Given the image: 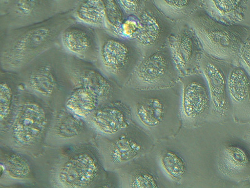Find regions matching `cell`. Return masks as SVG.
Wrapping results in <instances>:
<instances>
[{"mask_svg":"<svg viewBox=\"0 0 250 188\" xmlns=\"http://www.w3.org/2000/svg\"><path fill=\"white\" fill-rule=\"evenodd\" d=\"M0 188H39L33 157L0 144Z\"/></svg>","mask_w":250,"mask_h":188,"instance_id":"obj_15","label":"cell"},{"mask_svg":"<svg viewBox=\"0 0 250 188\" xmlns=\"http://www.w3.org/2000/svg\"><path fill=\"white\" fill-rule=\"evenodd\" d=\"M228 93L234 116H250V77L242 66H231L228 76Z\"/></svg>","mask_w":250,"mask_h":188,"instance_id":"obj_22","label":"cell"},{"mask_svg":"<svg viewBox=\"0 0 250 188\" xmlns=\"http://www.w3.org/2000/svg\"><path fill=\"white\" fill-rule=\"evenodd\" d=\"M97 136L86 120L63 107L55 111L45 145L50 147L68 146L95 140Z\"/></svg>","mask_w":250,"mask_h":188,"instance_id":"obj_13","label":"cell"},{"mask_svg":"<svg viewBox=\"0 0 250 188\" xmlns=\"http://www.w3.org/2000/svg\"><path fill=\"white\" fill-rule=\"evenodd\" d=\"M149 153L127 163L115 171L119 188L160 187L159 178Z\"/></svg>","mask_w":250,"mask_h":188,"instance_id":"obj_20","label":"cell"},{"mask_svg":"<svg viewBox=\"0 0 250 188\" xmlns=\"http://www.w3.org/2000/svg\"><path fill=\"white\" fill-rule=\"evenodd\" d=\"M148 0H117L126 16L138 15Z\"/></svg>","mask_w":250,"mask_h":188,"instance_id":"obj_31","label":"cell"},{"mask_svg":"<svg viewBox=\"0 0 250 188\" xmlns=\"http://www.w3.org/2000/svg\"><path fill=\"white\" fill-rule=\"evenodd\" d=\"M79 1L80 0H55L59 14L73 10Z\"/></svg>","mask_w":250,"mask_h":188,"instance_id":"obj_33","label":"cell"},{"mask_svg":"<svg viewBox=\"0 0 250 188\" xmlns=\"http://www.w3.org/2000/svg\"><path fill=\"white\" fill-rule=\"evenodd\" d=\"M138 17L141 22V28L139 34L134 40L144 56L168 44L175 25L156 7L152 0L146 2Z\"/></svg>","mask_w":250,"mask_h":188,"instance_id":"obj_14","label":"cell"},{"mask_svg":"<svg viewBox=\"0 0 250 188\" xmlns=\"http://www.w3.org/2000/svg\"><path fill=\"white\" fill-rule=\"evenodd\" d=\"M68 67L74 87L92 94L102 103L122 99V89L109 79L94 63L68 54Z\"/></svg>","mask_w":250,"mask_h":188,"instance_id":"obj_11","label":"cell"},{"mask_svg":"<svg viewBox=\"0 0 250 188\" xmlns=\"http://www.w3.org/2000/svg\"><path fill=\"white\" fill-rule=\"evenodd\" d=\"M100 39L97 66L109 79L124 88L144 55L135 40L117 37L104 29L97 28Z\"/></svg>","mask_w":250,"mask_h":188,"instance_id":"obj_7","label":"cell"},{"mask_svg":"<svg viewBox=\"0 0 250 188\" xmlns=\"http://www.w3.org/2000/svg\"><path fill=\"white\" fill-rule=\"evenodd\" d=\"M60 45L67 54L97 64L100 51L97 28L76 21L62 31Z\"/></svg>","mask_w":250,"mask_h":188,"instance_id":"obj_18","label":"cell"},{"mask_svg":"<svg viewBox=\"0 0 250 188\" xmlns=\"http://www.w3.org/2000/svg\"><path fill=\"white\" fill-rule=\"evenodd\" d=\"M156 7L172 22L187 20L196 10L198 0H152Z\"/></svg>","mask_w":250,"mask_h":188,"instance_id":"obj_28","label":"cell"},{"mask_svg":"<svg viewBox=\"0 0 250 188\" xmlns=\"http://www.w3.org/2000/svg\"><path fill=\"white\" fill-rule=\"evenodd\" d=\"M141 22L137 15L126 16L120 27L119 37L126 40H134L139 34Z\"/></svg>","mask_w":250,"mask_h":188,"instance_id":"obj_30","label":"cell"},{"mask_svg":"<svg viewBox=\"0 0 250 188\" xmlns=\"http://www.w3.org/2000/svg\"><path fill=\"white\" fill-rule=\"evenodd\" d=\"M238 60L241 66L247 71L250 77V31L247 39L241 47Z\"/></svg>","mask_w":250,"mask_h":188,"instance_id":"obj_32","label":"cell"},{"mask_svg":"<svg viewBox=\"0 0 250 188\" xmlns=\"http://www.w3.org/2000/svg\"><path fill=\"white\" fill-rule=\"evenodd\" d=\"M181 119L185 126L195 127L210 115L211 100L206 79L196 72L180 78Z\"/></svg>","mask_w":250,"mask_h":188,"instance_id":"obj_10","label":"cell"},{"mask_svg":"<svg viewBox=\"0 0 250 188\" xmlns=\"http://www.w3.org/2000/svg\"><path fill=\"white\" fill-rule=\"evenodd\" d=\"M203 8L213 18L222 23L234 24L244 18L249 0H202Z\"/></svg>","mask_w":250,"mask_h":188,"instance_id":"obj_24","label":"cell"},{"mask_svg":"<svg viewBox=\"0 0 250 188\" xmlns=\"http://www.w3.org/2000/svg\"><path fill=\"white\" fill-rule=\"evenodd\" d=\"M169 88L139 90L125 87L122 99L130 107L133 121L153 139L173 134L181 118L180 100Z\"/></svg>","mask_w":250,"mask_h":188,"instance_id":"obj_5","label":"cell"},{"mask_svg":"<svg viewBox=\"0 0 250 188\" xmlns=\"http://www.w3.org/2000/svg\"><path fill=\"white\" fill-rule=\"evenodd\" d=\"M59 14L55 0H15L0 15V30L41 23Z\"/></svg>","mask_w":250,"mask_h":188,"instance_id":"obj_16","label":"cell"},{"mask_svg":"<svg viewBox=\"0 0 250 188\" xmlns=\"http://www.w3.org/2000/svg\"><path fill=\"white\" fill-rule=\"evenodd\" d=\"M187 24L195 31L205 53L230 63L238 59L241 47L250 31L241 24L218 22L203 8L192 13L187 19Z\"/></svg>","mask_w":250,"mask_h":188,"instance_id":"obj_6","label":"cell"},{"mask_svg":"<svg viewBox=\"0 0 250 188\" xmlns=\"http://www.w3.org/2000/svg\"><path fill=\"white\" fill-rule=\"evenodd\" d=\"M0 80V136H1L12 124L24 87L19 73L13 71L1 70Z\"/></svg>","mask_w":250,"mask_h":188,"instance_id":"obj_21","label":"cell"},{"mask_svg":"<svg viewBox=\"0 0 250 188\" xmlns=\"http://www.w3.org/2000/svg\"><path fill=\"white\" fill-rule=\"evenodd\" d=\"M75 22L71 11L41 23L0 30L1 70L19 72L42 53L60 44L62 31Z\"/></svg>","mask_w":250,"mask_h":188,"instance_id":"obj_2","label":"cell"},{"mask_svg":"<svg viewBox=\"0 0 250 188\" xmlns=\"http://www.w3.org/2000/svg\"><path fill=\"white\" fill-rule=\"evenodd\" d=\"M76 21L106 29V0H80L72 10Z\"/></svg>","mask_w":250,"mask_h":188,"instance_id":"obj_25","label":"cell"},{"mask_svg":"<svg viewBox=\"0 0 250 188\" xmlns=\"http://www.w3.org/2000/svg\"><path fill=\"white\" fill-rule=\"evenodd\" d=\"M67 58L61 45L57 44L17 72L24 88L55 111L64 107L67 97L74 88Z\"/></svg>","mask_w":250,"mask_h":188,"instance_id":"obj_3","label":"cell"},{"mask_svg":"<svg viewBox=\"0 0 250 188\" xmlns=\"http://www.w3.org/2000/svg\"><path fill=\"white\" fill-rule=\"evenodd\" d=\"M101 104L92 94L75 87L67 97L64 107L73 114L87 120Z\"/></svg>","mask_w":250,"mask_h":188,"instance_id":"obj_26","label":"cell"},{"mask_svg":"<svg viewBox=\"0 0 250 188\" xmlns=\"http://www.w3.org/2000/svg\"><path fill=\"white\" fill-rule=\"evenodd\" d=\"M219 170L230 179L247 176L250 171V154L242 144L236 142L225 143L221 147L218 160Z\"/></svg>","mask_w":250,"mask_h":188,"instance_id":"obj_23","label":"cell"},{"mask_svg":"<svg viewBox=\"0 0 250 188\" xmlns=\"http://www.w3.org/2000/svg\"><path fill=\"white\" fill-rule=\"evenodd\" d=\"M180 75L168 46H165L143 57L126 85L139 90L170 88Z\"/></svg>","mask_w":250,"mask_h":188,"instance_id":"obj_9","label":"cell"},{"mask_svg":"<svg viewBox=\"0 0 250 188\" xmlns=\"http://www.w3.org/2000/svg\"><path fill=\"white\" fill-rule=\"evenodd\" d=\"M54 113L50 105L24 88L12 125L0 136V144L33 158L40 156L45 149Z\"/></svg>","mask_w":250,"mask_h":188,"instance_id":"obj_4","label":"cell"},{"mask_svg":"<svg viewBox=\"0 0 250 188\" xmlns=\"http://www.w3.org/2000/svg\"><path fill=\"white\" fill-rule=\"evenodd\" d=\"M158 161L161 169L169 180L176 183L184 180L187 172V163L177 152L165 149L160 153Z\"/></svg>","mask_w":250,"mask_h":188,"instance_id":"obj_27","label":"cell"},{"mask_svg":"<svg viewBox=\"0 0 250 188\" xmlns=\"http://www.w3.org/2000/svg\"><path fill=\"white\" fill-rule=\"evenodd\" d=\"M103 164L107 171L115 172L127 163L150 153L153 138L133 122L110 137L97 136L95 139Z\"/></svg>","mask_w":250,"mask_h":188,"instance_id":"obj_8","label":"cell"},{"mask_svg":"<svg viewBox=\"0 0 250 188\" xmlns=\"http://www.w3.org/2000/svg\"><path fill=\"white\" fill-rule=\"evenodd\" d=\"M231 66L230 62L203 53L200 70L206 79L210 94V115L216 120L226 119L231 112L228 93V76Z\"/></svg>","mask_w":250,"mask_h":188,"instance_id":"obj_12","label":"cell"},{"mask_svg":"<svg viewBox=\"0 0 250 188\" xmlns=\"http://www.w3.org/2000/svg\"><path fill=\"white\" fill-rule=\"evenodd\" d=\"M168 46L180 77L200 71L204 50L195 31L189 24L171 35Z\"/></svg>","mask_w":250,"mask_h":188,"instance_id":"obj_17","label":"cell"},{"mask_svg":"<svg viewBox=\"0 0 250 188\" xmlns=\"http://www.w3.org/2000/svg\"><path fill=\"white\" fill-rule=\"evenodd\" d=\"M34 161L39 188H119L117 174L104 168L94 140L46 147Z\"/></svg>","mask_w":250,"mask_h":188,"instance_id":"obj_1","label":"cell"},{"mask_svg":"<svg viewBox=\"0 0 250 188\" xmlns=\"http://www.w3.org/2000/svg\"><path fill=\"white\" fill-rule=\"evenodd\" d=\"M86 120L97 136L104 137L115 135L134 122L130 107L123 99L102 103Z\"/></svg>","mask_w":250,"mask_h":188,"instance_id":"obj_19","label":"cell"},{"mask_svg":"<svg viewBox=\"0 0 250 188\" xmlns=\"http://www.w3.org/2000/svg\"><path fill=\"white\" fill-rule=\"evenodd\" d=\"M126 17L117 0H106V31L119 37L120 27Z\"/></svg>","mask_w":250,"mask_h":188,"instance_id":"obj_29","label":"cell"},{"mask_svg":"<svg viewBox=\"0 0 250 188\" xmlns=\"http://www.w3.org/2000/svg\"><path fill=\"white\" fill-rule=\"evenodd\" d=\"M14 1L15 0H0V15L6 13Z\"/></svg>","mask_w":250,"mask_h":188,"instance_id":"obj_34","label":"cell"}]
</instances>
